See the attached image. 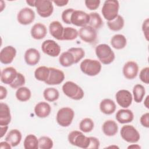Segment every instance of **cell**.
Wrapping results in <instances>:
<instances>
[{
  "mask_svg": "<svg viewBox=\"0 0 149 149\" xmlns=\"http://www.w3.org/2000/svg\"><path fill=\"white\" fill-rule=\"evenodd\" d=\"M140 122L142 126L145 127H149V113L146 112L141 115L140 119Z\"/></svg>",
  "mask_w": 149,
  "mask_h": 149,
  "instance_id": "45",
  "label": "cell"
},
{
  "mask_svg": "<svg viewBox=\"0 0 149 149\" xmlns=\"http://www.w3.org/2000/svg\"><path fill=\"white\" fill-rule=\"evenodd\" d=\"M74 10V9H73V8H68L62 12L61 17L63 22L65 23L68 24H71V21H70L71 16Z\"/></svg>",
  "mask_w": 149,
  "mask_h": 149,
  "instance_id": "41",
  "label": "cell"
},
{
  "mask_svg": "<svg viewBox=\"0 0 149 149\" xmlns=\"http://www.w3.org/2000/svg\"><path fill=\"white\" fill-rule=\"evenodd\" d=\"M125 24L123 17L118 15L116 18L111 21L107 22V26L108 28L113 31H118L122 29Z\"/></svg>",
  "mask_w": 149,
  "mask_h": 149,
  "instance_id": "28",
  "label": "cell"
},
{
  "mask_svg": "<svg viewBox=\"0 0 149 149\" xmlns=\"http://www.w3.org/2000/svg\"><path fill=\"white\" fill-rule=\"evenodd\" d=\"M35 7L38 14L42 17H49L54 11L52 1L49 0H36Z\"/></svg>",
  "mask_w": 149,
  "mask_h": 149,
  "instance_id": "8",
  "label": "cell"
},
{
  "mask_svg": "<svg viewBox=\"0 0 149 149\" xmlns=\"http://www.w3.org/2000/svg\"><path fill=\"white\" fill-rule=\"evenodd\" d=\"M17 72L13 67H7L1 71V81L4 84H10L15 79Z\"/></svg>",
  "mask_w": 149,
  "mask_h": 149,
  "instance_id": "18",
  "label": "cell"
},
{
  "mask_svg": "<svg viewBox=\"0 0 149 149\" xmlns=\"http://www.w3.org/2000/svg\"><path fill=\"white\" fill-rule=\"evenodd\" d=\"M25 82L26 80L24 76L21 73H17L16 77L15 78L14 81L10 84H9V86L11 88L13 89L19 88L22 87V86L25 84Z\"/></svg>",
  "mask_w": 149,
  "mask_h": 149,
  "instance_id": "40",
  "label": "cell"
},
{
  "mask_svg": "<svg viewBox=\"0 0 149 149\" xmlns=\"http://www.w3.org/2000/svg\"><path fill=\"white\" fill-rule=\"evenodd\" d=\"M62 91L65 95L74 100H81L84 95L83 89L76 83L72 81H68L63 84Z\"/></svg>",
  "mask_w": 149,
  "mask_h": 149,
  "instance_id": "3",
  "label": "cell"
},
{
  "mask_svg": "<svg viewBox=\"0 0 149 149\" xmlns=\"http://www.w3.org/2000/svg\"><path fill=\"white\" fill-rule=\"evenodd\" d=\"M68 141L73 146L87 149L90 144V137L86 136L84 134L77 130H73L68 134Z\"/></svg>",
  "mask_w": 149,
  "mask_h": 149,
  "instance_id": "5",
  "label": "cell"
},
{
  "mask_svg": "<svg viewBox=\"0 0 149 149\" xmlns=\"http://www.w3.org/2000/svg\"><path fill=\"white\" fill-rule=\"evenodd\" d=\"M49 74V68L45 66H41L37 68L34 71V77L39 81L45 82Z\"/></svg>",
  "mask_w": 149,
  "mask_h": 149,
  "instance_id": "30",
  "label": "cell"
},
{
  "mask_svg": "<svg viewBox=\"0 0 149 149\" xmlns=\"http://www.w3.org/2000/svg\"><path fill=\"white\" fill-rule=\"evenodd\" d=\"M90 20L88 26L97 30L100 29L103 24V21L101 16L97 12H91L89 13Z\"/></svg>",
  "mask_w": 149,
  "mask_h": 149,
  "instance_id": "34",
  "label": "cell"
},
{
  "mask_svg": "<svg viewBox=\"0 0 149 149\" xmlns=\"http://www.w3.org/2000/svg\"><path fill=\"white\" fill-rule=\"evenodd\" d=\"M119 9V2L116 0H107L104 3L101 13L108 21L113 20L118 15Z\"/></svg>",
  "mask_w": 149,
  "mask_h": 149,
  "instance_id": "4",
  "label": "cell"
},
{
  "mask_svg": "<svg viewBox=\"0 0 149 149\" xmlns=\"http://www.w3.org/2000/svg\"><path fill=\"white\" fill-rule=\"evenodd\" d=\"M102 130L106 136H113L118 132V126L114 120H107L103 123Z\"/></svg>",
  "mask_w": 149,
  "mask_h": 149,
  "instance_id": "26",
  "label": "cell"
},
{
  "mask_svg": "<svg viewBox=\"0 0 149 149\" xmlns=\"http://www.w3.org/2000/svg\"><path fill=\"white\" fill-rule=\"evenodd\" d=\"M122 138L126 141L130 143H135L140 139V133L132 125L123 126L120 132Z\"/></svg>",
  "mask_w": 149,
  "mask_h": 149,
  "instance_id": "7",
  "label": "cell"
},
{
  "mask_svg": "<svg viewBox=\"0 0 149 149\" xmlns=\"http://www.w3.org/2000/svg\"><path fill=\"white\" fill-rule=\"evenodd\" d=\"M8 129V126H0V133H1V138H2L3 136L6 133Z\"/></svg>",
  "mask_w": 149,
  "mask_h": 149,
  "instance_id": "50",
  "label": "cell"
},
{
  "mask_svg": "<svg viewBox=\"0 0 149 149\" xmlns=\"http://www.w3.org/2000/svg\"><path fill=\"white\" fill-rule=\"evenodd\" d=\"M22 133L17 129H12L7 134L5 141L8 142L12 147L17 146L22 140Z\"/></svg>",
  "mask_w": 149,
  "mask_h": 149,
  "instance_id": "25",
  "label": "cell"
},
{
  "mask_svg": "<svg viewBox=\"0 0 149 149\" xmlns=\"http://www.w3.org/2000/svg\"><path fill=\"white\" fill-rule=\"evenodd\" d=\"M78 35L79 32L76 29L71 27H64L62 40L72 41L76 39Z\"/></svg>",
  "mask_w": 149,
  "mask_h": 149,
  "instance_id": "36",
  "label": "cell"
},
{
  "mask_svg": "<svg viewBox=\"0 0 149 149\" xmlns=\"http://www.w3.org/2000/svg\"><path fill=\"white\" fill-rule=\"evenodd\" d=\"M78 32L81 40L87 43H93L97 40V34L96 30L90 26L87 25L82 27Z\"/></svg>",
  "mask_w": 149,
  "mask_h": 149,
  "instance_id": "11",
  "label": "cell"
},
{
  "mask_svg": "<svg viewBox=\"0 0 149 149\" xmlns=\"http://www.w3.org/2000/svg\"><path fill=\"white\" fill-rule=\"evenodd\" d=\"M139 78L141 81L146 84L149 83V68L146 67L143 68L139 74Z\"/></svg>",
  "mask_w": 149,
  "mask_h": 149,
  "instance_id": "42",
  "label": "cell"
},
{
  "mask_svg": "<svg viewBox=\"0 0 149 149\" xmlns=\"http://www.w3.org/2000/svg\"><path fill=\"white\" fill-rule=\"evenodd\" d=\"M122 72L125 77L129 80L133 79L138 74L139 66L134 61H128L124 65Z\"/></svg>",
  "mask_w": 149,
  "mask_h": 149,
  "instance_id": "16",
  "label": "cell"
},
{
  "mask_svg": "<svg viewBox=\"0 0 149 149\" xmlns=\"http://www.w3.org/2000/svg\"><path fill=\"white\" fill-rule=\"evenodd\" d=\"M11 121V114L9 106L1 102L0 104V126H8Z\"/></svg>",
  "mask_w": 149,
  "mask_h": 149,
  "instance_id": "23",
  "label": "cell"
},
{
  "mask_svg": "<svg viewBox=\"0 0 149 149\" xmlns=\"http://www.w3.org/2000/svg\"><path fill=\"white\" fill-rule=\"evenodd\" d=\"M59 62L63 67H69L74 63V58L72 54L67 51L61 54L59 58Z\"/></svg>",
  "mask_w": 149,
  "mask_h": 149,
  "instance_id": "29",
  "label": "cell"
},
{
  "mask_svg": "<svg viewBox=\"0 0 149 149\" xmlns=\"http://www.w3.org/2000/svg\"><path fill=\"white\" fill-rule=\"evenodd\" d=\"M51 112L50 105L46 102H40L34 107V113L37 116L40 118H44L49 115Z\"/></svg>",
  "mask_w": 149,
  "mask_h": 149,
  "instance_id": "21",
  "label": "cell"
},
{
  "mask_svg": "<svg viewBox=\"0 0 149 149\" xmlns=\"http://www.w3.org/2000/svg\"><path fill=\"white\" fill-rule=\"evenodd\" d=\"M16 55V49L11 45L3 48L0 52V61L3 64L10 63Z\"/></svg>",
  "mask_w": 149,
  "mask_h": 149,
  "instance_id": "15",
  "label": "cell"
},
{
  "mask_svg": "<svg viewBox=\"0 0 149 149\" xmlns=\"http://www.w3.org/2000/svg\"><path fill=\"white\" fill-rule=\"evenodd\" d=\"M94 127L93 120L89 118H86L82 119L79 123L80 130L84 133H88L93 130Z\"/></svg>",
  "mask_w": 149,
  "mask_h": 149,
  "instance_id": "37",
  "label": "cell"
},
{
  "mask_svg": "<svg viewBox=\"0 0 149 149\" xmlns=\"http://www.w3.org/2000/svg\"><path fill=\"white\" fill-rule=\"evenodd\" d=\"M148 98H149V96L147 95L146 98V99L144 100V106L147 108L148 109L149 108V105H148Z\"/></svg>",
  "mask_w": 149,
  "mask_h": 149,
  "instance_id": "52",
  "label": "cell"
},
{
  "mask_svg": "<svg viewBox=\"0 0 149 149\" xmlns=\"http://www.w3.org/2000/svg\"><path fill=\"white\" fill-rule=\"evenodd\" d=\"M127 148H137V149H139V148H141V147L140 146H139L138 144H132V145H130L129 146H128Z\"/></svg>",
  "mask_w": 149,
  "mask_h": 149,
  "instance_id": "53",
  "label": "cell"
},
{
  "mask_svg": "<svg viewBox=\"0 0 149 149\" xmlns=\"http://www.w3.org/2000/svg\"><path fill=\"white\" fill-rule=\"evenodd\" d=\"M146 94V90L144 87L140 84H136L133 88V98L136 102H141Z\"/></svg>",
  "mask_w": 149,
  "mask_h": 149,
  "instance_id": "32",
  "label": "cell"
},
{
  "mask_svg": "<svg viewBox=\"0 0 149 149\" xmlns=\"http://www.w3.org/2000/svg\"><path fill=\"white\" fill-rule=\"evenodd\" d=\"M95 52L99 61L102 64H110L115 59V53L112 50L111 48L106 44L98 45L95 47Z\"/></svg>",
  "mask_w": 149,
  "mask_h": 149,
  "instance_id": "1",
  "label": "cell"
},
{
  "mask_svg": "<svg viewBox=\"0 0 149 149\" xmlns=\"http://www.w3.org/2000/svg\"><path fill=\"white\" fill-rule=\"evenodd\" d=\"M36 1V0H27L26 2L29 6L32 7H35Z\"/></svg>",
  "mask_w": 149,
  "mask_h": 149,
  "instance_id": "51",
  "label": "cell"
},
{
  "mask_svg": "<svg viewBox=\"0 0 149 149\" xmlns=\"http://www.w3.org/2000/svg\"><path fill=\"white\" fill-rule=\"evenodd\" d=\"M90 144L88 148L90 149H98L100 147V143L98 139L94 137H90Z\"/></svg>",
  "mask_w": 149,
  "mask_h": 149,
  "instance_id": "44",
  "label": "cell"
},
{
  "mask_svg": "<svg viewBox=\"0 0 149 149\" xmlns=\"http://www.w3.org/2000/svg\"><path fill=\"white\" fill-rule=\"evenodd\" d=\"M116 120L122 124L130 123L134 119L133 112L129 109H120L116 113Z\"/></svg>",
  "mask_w": 149,
  "mask_h": 149,
  "instance_id": "20",
  "label": "cell"
},
{
  "mask_svg": "<svg viewBox=\"0 0 149 149\" xmlns=\"http://www.w3.org/2000/svg\"><path fill=\"white\" fill-rule=\"evenodd\" d=\"M148 24H149V20H148V18H147L143 22V23L142 24V30L143 31L144 37L147 41L148 40V32H149Z\"/></svg>",
  "mask_w": 149,
  "mask_h": 149,
  "instance_id": "46",
  "label": "cell"
},
{
  "mask_svg": "<svg viewBox=\"0 0 149 149\" xmlns=\"http://www.w3.org/2000/svg\"><path fill=\"white\" fill-rule=\"evenodd\" d=\"M89 14L80 10H74L71 16V24L78 27H84L88 24Z\"/></svg>",
  "mask_w": 149,
  "mask_h": 149,
  "instance_id": "10",
  "label": "cell"
},
{
  "mask_svg": "<svg viewBox=\"0 0 149 149\" xmlns=\"http://www.w3.org/2000/svg\"><path fill=\"white\" fill-rule=\"evenodd\" d=\"M12 147L11 145L7 142L6 141H2L0 143V148H5V149H11Z\"/></svg>",
  "mask_w": 149,
  "mask_h": 149,
  "instance_id": "49",
  "label": "cell"
},
{
  "mask_svg": "<svg viewBox=\"0 0 149 149\" xmlns=\"http://www.w3.org/2000/svg\"><path fill=\"white\" fill-rule=\"evenodd\" d=\"M116 100L119 106L122 108H127L132 103L133 96L130 92L127 90H120L115 95Z\"/></svg>",
  "mask_w": 149,
  "mask_h": 149,
  "instance_id": "13",
  "label": "cell"
},
{
  "mask_svg": "<svg viewBox=\"0 0 149 149\" xmlns=\"http://www.w3.org/2000/svg\"><path fill=\"white\" fill-rule=\"evenodd\" d=\"M52 2H54L56 6L62 7L66 5L68 3L69 1L68 0H56V1L55 0V1H53Z\"/></svg>",
  "mask_w": 149,
  "mask_h": 149,
  "instance_id": "48",
  "label": "cell"
},
{
  "mask_svg": "<svg viewBox=\"0 0 149 149\" xmlns=\"http://www.w3.org/2000/svg\"><path fill=\"white\" fill-rule=\"evenodd\" d=\"M101 63L100 61L91 59H85L80 65L81 72L89 76L97 75L101 72Z\"/></svg>",
  "mask_w": 149,
  "mask_h": 149,
  "instance_id": "2",
  "label": "cell"
},
{
  "mask_svg": "<svg viewBox=\"0 0 149 149\" xmlns=\"http://www.w3.org/2000/svg\"><path fill=\"white\" fill-rule=\"evenodd\" d=\"M116 104L115 102L109 99L105 98L102 100L100 104V111L105 115H111L116 110Z\"/></svg>",
  "mask_w": 149,
  "mask_h": 149,
  "instance_id": "24",
  "label": "cell"
},
{
  "mask_svg": "<svg viewBox=\"0 0 149 149\" xmlns=\"http://www.w3.org/2000/svg\"><path fill=\"white\" fill-rule=\"evenodd\" d=\"M53 146V141L49 137L42 136L38 139V147L40 149H51Z\"/></svg>",
  "mask_w": 149,
  "mask_h": 149,
  "instance_id": "38",
  "label": "cell"
},
{
  "mask_svg": "<svg viewBox=\"0 0 149 149\" xmlns=\"http://www.w3.org/2000/svg\"><path fill=\"white\" fill-rule=\"evenodd\" d=\"M31 93L30 90L26 87H21L17 88L16 92V97L17 100L25 102L30 100Z\"/></svg>",
  "mask_w": 149,
  "mask_h": 149,
  "instance_id": "35",
  "label": "cell"
},
{
  "mask_svg": "<svg viewBox=\"0 0 149 149\" xmlns=\"http://www.w3.org/2000/svg\"><path fill=\"white\" fill-rule=\"evenodd\" d=\"M64 27L59 21H53L49 25L50 34L58 40L62 41Z\"/></svg>",
  "mask_w": 149,
  "mask_h": 149,
  "instance_id": "22",
  "label": "cell"
},
{
  "mask_svg": "<svg viewBox=\"0 0 149 149\" xmlns=\"http://www.w3.org/2000/svg\"><path fill=\"white\" fill-rule=\"evenodd\" d=\"M111 44L113 48L116 49H121L124 48L127 44V40L125 36L118 34L114 35L111 40Z\"/></svg>",
  "mask_w": 149,
  "mask_h": 149,
  "instance_id": "27",
  "label": "cell"
},
{
  "mask_svg": "<svg viewBox=\"0 0 149 149\" xmlns=\"http://www.w3.org/2000/svg\"><path fill=\"white\" fill-rule=\"evenodd\" d=\"M23 146L25 149H38V139L34 134H28L24 140Z\"/></svg>",
  "mask_w": 149,
  "mask_h": 149,
  "instance_id": "31",
  "label": "cell"
},
{
  "mask_svg": "<svg viewBox=\"0 0 149 149\" xmlns=\"http://www.w3.org/2000/svg\"><path fill=\"white\" fill-rule=\"evenodd\" d=\"M42 51L52 57H56L60 54L61 47L59 45L52 40H47L41 44Z\"/></svg>",
  "mask_w": 149,
  "mask_h": 149,
  "instance_id": "9",
  "label": "cell"
},
{
  "mask_svg": "<svg viewBox=\"0 0 149 149\" xmlns=\"http://www.w3.org/2000/svg\"><path fill=\"white\" fill-rule=\"evenodd\" d=\"M44 99L49 102H54L57 100L59 97V93L57 89L54 87H48L43 91Z\"/></svg>",
  "mask_w": 149,
  "mask_h": 149,
  "instance_id": "33",
  "label": "cell"
},
{
  "mask_svg": "<svg viewBox=\"0 0 149 149\" xmlns=\"http://www.w3.org/2000/svg\"><path fill=\"white\" fill-rule=\"evenodd\" d=\"M74 116V111L69 107H63L57 112L56 119L59 125L68 127L72 123Z\"/></svg>",
  "mask_w": 149,
  "mask_h": 149,
  "instance_id": "6",
  "label": "cell"
},
{
  "mask_svg": "<svg viewBox=\"0 0 149 149\" xmlns=\"http://www.w3.org/2000/svg\"><path fill=\"white\" fill-rule=\"evenodd\" d=\"M100 2V0H86L84 1L86 7L91 10L97 9L99 7Z\"/></svg>",
  "mask_w": 149,
  "mask_h": 149,
  "instance_id": "43",
  "label": "cell"
},
{
  "mask_svg": "<svg viewBox=\"0 0 149 149\" xmlns=\"http://www.w3.org/2000/svg\"><path fill=\"white\" fill-rule=\"evenodd\" d=\"M65 79L64 73L59 69L49 68V74L47 80L45 82L48 85H58Z\"/></svg>",
  "mask_w": 149,
  "mask_h": 149,
  "instance_id": "14",
  "label": "cell"
},
{
  "mask_svg": "<svg viewBox=\"0 0 149 149\" xmlns=\"http://www.w3.org/2000/svg\"><path fill=\"white\" fill-rule=\"evenodd\" d=\"M30 33L31 37L34 39L41 40L46 36L47 34V29L44 24L37 23L32 26Z\"/></svg>",
  "mask_w": 149,
  "mask_h": 149,
  "instance_id": "19",
  "label": "cell"
},
{
  "mask_svg": "<svg viewBox=\"0 0 149 149\" xmlns=\"http://www.w3.org/2000/svg\"><path fill=\"white\" fill-rule=\"evenodd\" d=\"M35 19V13L30 8H24L20 9L17 15L18 22L22 25H28L31 24Z\"/></svg>",
  "mask_w": 149,
  "mask_h": 149,
  "instance_id": "12",
  "label": "cell"
},
{
  "mask_svg": "<svg viewBox=\"0 0 149 149\" xmlns=\"http://www.w3.org/2000/svg\"><path fill=\"white\" fill-rule=\"evenodd\" d=\"M26 63L30 66L37 65L40 59V54L39 51L35 48H29L26 50L24 56Z\"/></svg>",
  "mask_w": 149,
  "mask_h": 149,
  "instance_id": "17",
  "label": "cell"
},
{
  "mask_svg": "<svg viewBox=\"0 0 149 149\" xmlns=\"http://www.w3.org/2000/svg\"><path fill=\"white\" fill-rule=\"evenodd\" d=\"M7 90L5 87H4L2 86H0V100H3L6 97L7 95Z\"/></svg>",
  "mask_w": 149,
  "mask_h": 149,
  "instance_id": "47",
  "label": "cell"
},
{
  "mask_svg": "<svg viewBox=\"0 0 149 149\" xmlns=\"http://www.w3.org/2000/svg\"><path fill=\"white\" fill-rule=\"evenodd\" d=\"M72 54L74 58V63H78L85 55V52L81 48L72 47L69 48L68 50Z\"/></svg>",
  "mask_w": 149,
  "mask_h": 149,
  "instance_id": "39",
  "label": "cell"
}]
</instances>
